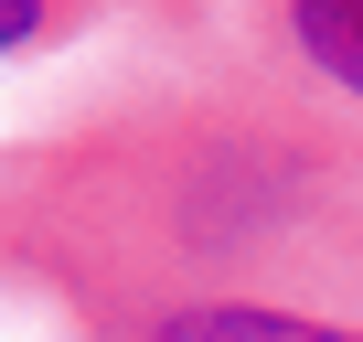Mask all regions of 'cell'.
<instances>
[{"label": "cell", "instance_id": "cell-1", "mask_svg": "<svg viewBox=\"0 0 363 342\" xmlns=\"http://www.w3.org/2000/svg\"><path fill=\"white\" fill-rule=\"evenodd\" d=\"M0 289L107 342L182 299L363 310V150L246 54L0 139Z\"/></svg>", "mask_w": 363, "mask_h": 342}, {"label": "cell", "instance_id": "cell-2", "mask_svg": "<svg viewBox=\"0 0 363 342\" xmlns=\"http://www.w3.org/2000/svg\"><path fill=\"white\" fill-rule=\"evenodd\" d=\"M235 54L363 150V0H235Z\"/></svg>", "mask_w": 363, "mask_h": 342}, {"label": "cell", "instance_id": "cell-3", "mask_svg": "<svg viewBox=\"0 0 363 342\" xmlns=\"http://www.w3.org/2000/svg\"><path fill=\"white\" fill-rule=\"evenodd\" d=\"M107 342H363V310H310V299H182L150 310Z\"/></svg>", "mask_w": 363, "mask_h": 342}, {"label": "cell", "instance_id": "cell-4", "mask_svg": "<svg viewBox=\"0 0 363 342\" xmlns=\"http://www.w3.org/2000/svg\"><path fill=\"white\" fill-rule=\"evenodd\" d=\"M150 11H182V0H0V54H54L107 22H150Z\"/></svg>", "mask_w": 363, "mask_h": 342}]
</instances>
